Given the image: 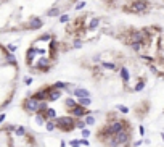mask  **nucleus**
<instances>
[{
    "label": "nucleus",
    "mask_w": 164,
    "mask_h": 147,
    "mask_svg": "<svg viewBox=\"0 0 164 147\" xmlns=\"http://www.w3.org/2000/svg\"><path fill=\"white\" fill-rule=\"evenodd\" d=\"M37 53H39V50L35 49V47H29V49H27V52H26V63H27V66H32V62L35 60Z\"/></svg>",
    "instance_id": "11"
},
{
    "label": "nucleus",
    "mask_w": 164,
    "mask_h": 147,
    "mask_svg": "<svg viewBox=\"0 0 164 147\" xmlns=\"http://www.w3.org/2000/svg\"><path fill=\"white\" fill-rule=\"evenodd\" d=\"M51 39H53V36H51L50 33H47V34H43V36H40V41H43V42H50Z\"/></svg>",
    "instance_id": "37"
},
{
    "label": "nucleus",
    "mask_w": 164,
    "mask_h": 147,
    "mask_svg": "<svg viewBox=\"0 0 164 147\" xmlns=\"http://www.w3.org/2000/svg\"><path fill=\"white\" fill-rule=\"evenodd\" d=\"M55 87V89H58V91H69V84H68V82H65V81H57L55 82V84H51Z\"/></svg>",
    "instance_id": "22"
},
{
    "label": "nucleus",
    "mask_w": 164,
    "mask_h": 147,
    "mask_svg": "<svg viewBox=\"0 0 164 147\" xmlns=\"http://www.w3.org/2000/svg\"><path fill=\"white\" fill-rule=\"evenodd\" d=\"M161 139H163V142H164V133H161Z\"/></svg>",
    "instance_id": "52"
},
{
    "label": "nucleus",
    "mask_w": 164,
    "mask_h": 147,
    "mask_svg": "<svg viewBox=\"0 0 164 147\" xmlns=\"http://www.w3.org/2000/svg\"><path fill=\"white\" fill-rule=\"evenodd\" d=\"M77 104H79V105H82V107H85V108H87V107H89V105L92 104V99H90V97H82V99H77Z\"/></svg>",
    "instance_id": "27"
},
{
    "label": "nucleus",
    "mask_w": 164,
    "mask_h": 147,
    "mask_svg": "<svg viewBox=\"0 0 164 147\" xmlns=\"http://www.w3.org/2000/svg\"><path fill=\"white\" fill-rule=\"evenodd\" d=\"M150 71H151V73H153V74H158V73H161V71H159V68H158V66L154 65V63H153V65H150Z\"/></svg>",
    "instance_id": "41"
},
{
    "label": "nucleus",
    "mask_w": 164,
    "mask_h": 147,
    "mask_svg": "<svg viewBox=\"0 0 164 147\" xmlns=\"http://www.w3.org/2000/svg\"><path fill=\"white\" fill-rule=\"evenodd\" d=\"M138 133H140V136H145V126L143 125H138Z\"/></svg>",
    "instance_id": "46"
},
{
    "label": "nucleus",
    "mask_w": 164,
    "mask_h": 147,
    "mask_svg": "<svg viewBox=\"0 0 164 147\" xmlns=\"http://www.w3.org/2000/svg\"><path fill=\"white\" fill-rule=\"evenodd\" d=\"M145 84H146V82H145V79H140L137 84H135L134 91H135V92H142V91L145 89Z\"/></svg>",
    "instance_id": "29"
},
{
    "label": "nucleus",
    "mask_w": 164,
    "mask_h": 147,
    "mask_svg": "<svg viewBox=\"0 0 164 147\" xmlns=\"http://www.w3.org/2000/svg\"><path fill=\"white\" fill-rule=\"evenodd\" d=\"M55 123H57V129H61L63 133H71L73 129H76V118H73L71 115L58 117Z\"/></svg>",
    "instance_id": "1"
},
{
    "label": "nucleus",
    "mask_w": 164,
    "mask_h": 147,
    "mask_svg": "<svg viewBox=\"0 0 164 147\" xmlns=\"http://www.w3.org/2000/svg\"><path fill=\"white\" fill-rule=\"evenodd\" d=\"M116 110H118L119 113H122V115H127V113L130 112L129 107H127V105H122V104H118V105H116Z\"/></svg>",
    "instance_id": "26"
},
{
    "label": "nucleus",
    "mask_w": 164,
    "mask_h": 147,
    "mask_svg": "<svg viewBox=\"0 0 164 147\" xmlns=\"http://www.w3.org/2000/svg\"><path fill=\"white\" fill-rule=\"evenodd\" d=\"M73 94L76 99H82V97H90V92L85 89V87H74Z\"/></svg>",
    "instance_id": "13"
},
{
    "label": "nucleus",
    "mask_w": 164,
    "mask_h": 147,
    "mask_svg": "<svg viewBox=\"0 0 164 147\" xmlns=\"http://www.w3.org/2000/svg\"><path fill=\"white\" fill-rule=\"evenodd\" d=\"M50 66H51V60L50 58H47V57H42V58H39L37 63L32 66V70H37V71H49L50 70Z\"/></svg>",
    "instance_id": "8"
},
{
    "label": "nucleus",
    "mask_w": 164,
    "mask_h": 147,
    "mask_svg": "<svg viewBox=\"0 0 164 147\" xmlns=\"http://www.w3.org/2000/svg\"><path fill=\"white\" fill-rule=\"evenodd\" d=\"M16 49H18V47L15 45V44H8V45H7V52H10V53H15V52H16Z\"/></svg>",
    "instance_id": "39"
},
{
    "label": "nucleus",
    "mask_w": 164,
    "mask_h": 147,
    "mask_svg": "<svg viewBox=\"0 0 164 147\" xmlns=\"http://www.w3.org/2000/svg\"><path fill=\"white\" fill-rule=\"evenodd\" d=\"M81 146H85V147H89L90 146V142H89V139H81Z\"/></svg>",
    "instance_id": "49"
},
{
    "label": "nucleus",
    "mask_w": 164,
    "mask_h": 147,
    "mask_svg": "<svg viewBox=\"0 0 164 147\" xmlns=\"http://www.w3.org/2000/svg\"><path fill=\"white\" fill-rule=\"evenodd\" d=\"M43 117H45V120L47 121H55L57 120V110L55 108H51V107H49V108L45 110V112H43Z\"/></svg>",
    "instance_id": "14"
},
{
    "label": "nucleus",
    "mask_w": 164,
    "mask_h": 147,
    "mask_svg": "<svg viewBox=\"0 0 164 147\" xmlns=\"http://www.w3.org/2000/svg\"><path fill=\"white\" fill-rule=\"evenodd\" d=\"M60 147H66V141H61V142H60Z\"/></svg>",
    "instance_id": "51"
},
{
    "label": "nucleus",
    "mask_w": 164,
    "mask_h": 147,
    "mask_svg": "<svg viewBox=\"0 0 164 147\" xmlns=\"http://www.w3.org/2000/svg\"><path fill=\"white\" fill-rule=\"evenodd\" d=\"M105 146H106V147H121V146H119V142H118V139H116V136H114V137H111Z\"/></svg>",
    "instance_id": "33"
},
{
    "label": "nucleus",
    "mask_w": 164,
    "mask_h": 147,
    "mask_svg": "<svg viewBox=\"0 0 164 147\" xmlns=\"http://www.w3.org/2000/svg\"><path fill=\"white\" fill-rule=\"evenodd\" d=\"M76 105H77V99H74V97H66V99H65V107H66V110L74 108Z\"/></svg>",
    "instance_id": "20"
},
{
    "label": "nucleus",
    "mask_w": 164,
    "mask_h": 147,
    "mask_svg": "<svg viewBox=\"0 0 164 147\" xmlns=\"http://www.w3.org/2000/svg\"><path fill=\"white\" fill-rule=\"evenodd\" d=\"M116 139H118L119 146H122V147H129L130 141H132V133H130V128H129V129H124V131H121L119 134H116Z\"/></svg>",
    "instance_id": "6"
},
{
    "label": "nucleus",
    "mask_w": 164,
    "mask_h": 147,
    "mask_svg": "<svg viewBox=\"0 0 164 147\" xmlns=\"http://www.w3.org/2000/svg\"><path fill=\"white\" fill-rule=\"evenodd\" d=\"M84 45V42H82V39H79V37H76L74 41H73V47L74 49H81V47Z\"/></svg>",
    "instance_id": "34"
},
{
    "label": "nucleus",
    "mask_w": 164,
    "mask_h": 147,
    "mask_svg": "<svg viewBox=\"0 0 164 147\" xmlns=\"http://www.w3.org/2000/svg\"><path fill=\"white\" fill-rule=\"evenodd\" d=\"M10 104H11V97H10V99H7V100H5V102H3V104H2V105H0V108H2V110H3V108H5V107H8Z\"/></svg>",
    "instance_id": "43"
},
{
    "label": "nucleus",
    "mask_w": 164,
    "mask_h": 147,
    "mask_svg": "<svg viewBox=\"0 0 164 147\" xmlns=\"http://www.w3.org/2000/svg\"><path fill=\"white\" fill-rule=\"evenodd\" d=\"M16 128H18L16 125H8V126L5 128V131H16Z\"/></svg>",
    "instance_id": "47"
},
{
    "label": "nucleus",
    "mask_w": 164,
    "mask_h": 147,
    "mask_svg": "<svg viewBox=\"0 0 164 147\" xmlns=\"http://www.w3.org/2000/svg\"><path fill=\"white\" fill-rule=\"evenodd\" d=\"M5 118H7V113H5V112H0V125L5 121Z\"/></svg>",
    "instance_id": "50"
},
{
    "label": "nucleus",
    "mask_w": 164,
    "mask_h": 147,
    "mask_svg": "<svg viewBox=\"0 0 164 147\" xmlns=\"http://www.w3.org/2000/svg\"><path fill=\"white\" fill-rule=\"evenodd\" d=\"M100 66H101L103 70H110V71H119V70H121L114 62H105V60L100 63Z\"/></svg>",
    "instance_id": "15"
},
{
    "label": "nucleus",
    "mask_w": 164,
    "mask_h": 147,
    "mask_svg": "<svg viewBox=\"0 0 164 147\" xmlns=\"http://www.w3.org/2000/svg\"><path fill=\"white\" fill-rule=\"evenodd\" d=\"M31 97H32L34 100H37V102H47V87L35 91V92L31 95Z\"/></svg>",
    "instance_id": "12"
},
{
    "label": "nucleus",
    "mask_w": 164,
    "mask_h": 147,
    "mask_svg": "<svg viewBox=\"0 0 164 147\" xmlns=\"http://www.w3.org/2000/svg\"><path fill=\"white\" fill-rule=\"evenodd\" d=\"M58 49H60V42L53 37L49 42V50H50V53H58Z\"/></svg>",
    "instance_id": "18"
},
{
    "label": "nucleus",
    "mask_w": 164,
    "mask_h": 147,
    "mask_svg": "<svg viewBox=\"0 0 164 147\" xmlns=\"http://www.w3.org/2000/svg\"><path fill=\"white\" fill-rule=\"evenodd\" d=\"M93 113H95V110H89V108H85V107H82L79 104L76 105L74 108L68 110V115H71L73 118H76V120H84L87 115H93Z\"/></svg>",
    "instance_id": "3"
},
{
    "label": "nucleus",
    "mask_w": 164,
    "mask_h": 147,
    "mask_svg": "<svg viewBox=\"0 0 164 147\" xmlns=\"http://www.w3.org/2000/svg\"><path fill=\"white\" fill-rule=\"evenodd\" d=\"M69 146L71 147H81V139H71Z\"/></svg>",
    "instance_id": "38"
},
{
    "label": "nucleus",
    "mask_w": 164,
    "mask_h": 147,
    "mask_svg": "<svg viewBox=\"0 0 164 147\" xmlns=\"http://www.w3.org/2000/svg\"><path fill=\"white\" fill-rule=\"evenodd\" d=\"M119 76H121L124 84H127V82L130 81V71L127 70L126 66H121V70H119Z\"/></svg>",
    "instance_id": "16"
},
{
    "label": "nucleus",
    "mask_w": 164,
    "mask_h": 147,
    "mask_svg": "<svg viewBox=\"0 0 164 147\" xmlns=\"http://www.w3.org/2000/svg\"><path fill=\"white\" fill-rule=\"evenodd\" d=\"M92 62L93 63H101L103 60H101V53H95L93 57H92Z\"/></svg>",
    "instance_id": "40"
},
{
    "label": "nucleus",
    "mask_w": 164,
    "mask_h": 147,
    "mask_svg": "<svg viewBox=\"0 0 164 147\" xmlns=\"http://www.w3.org/2000/svg\"><path fill=\"white\" fill-rule=\"evenodd\" d=\"M138 55H140V60L150 63V65H153V63L156 62V58H154V57H151V55H145V53H138Z\"/></svg>",
    "instance_id": "23"
},
{
    "label": "nucleus",
    "mask_w": 164,
    "mask_h": 147,
    "mask_svg": "<svg viewBox=\"0 0 164 147\" xmlns=\"http://www.w3.org/2000/svg\"><path fill=\"white\" fill-rule=\"evenodd\" d=\"M45 129L49 131V133H53V131L57 129V123L55 121H47L45 123Z\"/></svg>",
    "instance_id": "31"
},
{
    "label": "nucleus",
    "mask_w": 164,
    "mask_h": 147,
    "mask_svg": "<svg viewBox=\"0 0 164 147\" xmlns=\"http://www.w3.org/2000/svg\"><path fill=\"white\" fill-rule=\"evenodd\" d=\"M24 84H26V86H31V84H32V78H31V76L24 78Z\"/></svg>",
    "instance_id": "48"
},
{
    "label": "nucleus",
    "mask_w": 164,
    "mask_h": 147,
    "mask_svg": "<svg viewBox=\"0 0 164 147\" xmlns=\"http://www.w3.org/2000/svg\"><path fill=\"white\" fill-rule=\"evenodd\" d=\"M39 105H40V102L34 100L31 95H29V97H26L24 100H23V104H21L23 110H24L26 113H29V115H37V112H39Z\"/></svg>",
    "instance_id": "4"
},
{
    "label": "nucleus",
    "mask_w": 164,
    "mask_h": 147,
    "mask_svg": "<svg viewBox=\"0 0 164 147\" xmlns=\"http://www.w3.org/2000/svg\"><path fill=\"white\" fill-rule=\"evenodd\" d=\"M81 133H82V137H84V139H87V137H90V129H89V128H85V129H82V131H81Z\"/></svg>",
    "instance_id": "42"
},
{
    "label": "nucleus",
    "mask_w": 164,
    "mask_h": 147,
    "mask_svg": "<svg viewBox=\"0 0 164 147\" xmlns=\"http://www.w3.org/2000/svg\"><path fill=\"white\" fill-rule=\"evenodd\" d=\"M143 142H145V141H143V139H138V141H135L134 144H132V147H140V146L143 144Z\"/></svg>",
    "instance_id": "45"
},
{
    "label": "nucleus",
    "mask_w": 164,
    "mask_h": 147,
    "mask_svg": "<svg viewBox=\"0 0 164 147\" xmlns=\"http://www.w3.org/2000/svg\"><path fill=\"white\" fill-rule=\"evenodd\" d=\"M116 120H119L118 113H116V112H110V113L106 115V123H111V121H116Z\"/></svg>",
    "instance_id": "32"
},
{
    "label": "nucleus",
    "mask_w": 164,
    "mask_h": 147,
    "mask_svg": "<svg viewBox=\"0 0 164 147\" xmlns=\"http://www.w3.org/2000/svg\"><path fill=\"white\" fill-rule=\"evenodd\" d=\"M5 58H7V63H10V65H13V66H18V62H16L15 53L7 52V49H5Z\"/></svg>",
    "instance_id": "21"
},
{
    "label": "nucleus",
    "mask_w": 164,
    "mask_h": 147,
    "mask_svg": "<svg viewBox=\"0 0 164 147\" xmlns=\"http://www.w3.org/2000/svg\"><path fill=\"white\" fill-rule=\"evenodd\" d=\"M126 11H130V13H146L148 10H150V5H148V2L146 0H134V2L130 3L129 7H126L124 8Z\"/></svg>",
    "instance_id": "2"
},
{
    "label": "nucleus",
    "mask_w": 164,
    "mask_h": 147,
    "mask_svg": "<svg viewBox=\"0 0 164 147\" xmlns=\"http://www.w3.org/2000/svg\"><path fill=\"white\" fill-rule=\"evenodd\" d=\"M100 23H101V19H100V18H92L90 23L87 24V31H95L100 26Z\"/></svg>",
    "instance_id": "19"
},
{
    "label": "nucleus",
    "mask_w": 164,
    "mask_h": 147,
    "mask_svg": "<svg viewBox=\"0 0 164 147\" xmlns=\"http://www.w3.org/2000/svg\"><path fill=\"white\" fill-rule=\"evenodd\" d=\"M84 121H85V125H87V126H93L97 120H95V115H87V117L84 118Z\"/></svg>",
    "instance_id": "30"
},
{
    "label": "nucleus",
    "mask_w": 164,
    "mask_h": 147,
    "mask_svg": "<svg viewBox=\"0 0 164 147\" xmlns=\"http://www.w3.org/2000/svg\"><path fill=\"white\" fill-rule=\"evenodd\" d=\"M42 26H43L42 18H31L29 23L26 24V29H29V31H37V29H40Z\"/></svg>",
    "instance_id": "10"
},
{
    "label": "nucleus",
    "mask_w": 164,
    "mask_h": 147,
    "mask_svg": "<svg viewBox=\"0 0 164 147\" xmlns=\"http://www.w3.org/2000/svg\"><path fill=\"white\" fill-rule=\"evenodd\" d=\"M45 123H47V120H45L43 115H40V113L35 115V125L37 126H45Z\"/></svg>",
    "instance_id": "25"
},
{
    "label": "nucleus",
    "mask_w": 164,
    "mask_h": 147,
    "mask_svg": "<svg viewBox=\"0 0 164 147\" xmlns=\"http://www.w3.org/2000/svg\"><path fill=\"white\" fill-rule=\"evenodd\" d=\"M63 92L58 89H55L53 86H47V102H57L61 99Z\"/></svg>",
    "instance_id": "9"
},
{
    "label": "nucleus",
    "mask_w": 164,
    "mask_h": 147,
    "mask_svg": "<svg viewBox=\"0 0 164 147\" xmlns=\"http://www.w3.org/2000/svg\"><path fill=\"white\" fill-rule=\"evenodd\" d=\"M61 8H51V10H49L47 11V16H50V18H53V16H61Z\"/></svg>",
    "instance_id": "24"
},
{
    "label": "nucleus",
    "mask_w": 164,
    "mask_h": 147,
    "mask_svg": "<svg viewBox=\"0 0 164 147\" xmlns=\"http://www.w3.org/2000/svg\"><path fill=\"white\" fill-rule=\"evenodd\" d=\"M130 42H143V44H146V45H150V41L146 39V36L143 34L142 29L130 31V34H129V44Z\"/></svg>",
    "instance_id": "7"
},
{
    "label": "nucleus",
    "mask_w": 164,
    "mask_h": 147,
    "mask_svg": "<svg viewBox=\"0 0 164 147\" xmlns=\"http://www.w3.org/2000/svg\"><path fill=\"white\" fill-rule=\"evenodd\" d=\"M129 47L132 50H135L137 53H142V50L145 49V47H148V45H146V44H143V42H130Z\"/></svg>",
    "instance_id": "17"
},
{
    "label": "nucleus",
    "mask_w": 164,
    "mask_h": 147,
    "mask_svg": "<svg viewBox=\"0 0 164 147\" xmlns=\"http://www.w3.org/2000/svg\"><path fill=\"white\" fill-rule=\"evenodd\" d=\"M26 133H27V131H26L24 126H18L16 131H15V136H16V137H24Z\"/></svg>",
    "instance_id": "28"
},
{
    "label": "nucleus",
    "mask_w": 164,
    "mask_h": 147,
    "mask_svg": "<svg viewBox=\"0 0 164 147\" xmlns=\"http://www.w3.org/2000/svg\"><path fill=\"white\" fill-rule=\"evenodd\" d=\"M58 19H60V23H61V24H66V23L69 21L71 18H69V15H68V13H63V15H61V16H60Z\"/></svg>",
    "instance_id": "36"
},
{
    "label": "nucleus",
    "mask_w": 164,
    "mask_h": 147,
    "mask_svg": "<svg viewBox=\"0 0 164 147\" xmlns=\"http://www.w3.org/2000/svg\"><path fill=\"white\" fill-rule=\"evenodd\" d=\"M76 128H77V129H85L87 128V125H85V121H84V120H76Z\"/></svg>",
    "instance_id": "35"
},
{
    "label": "nucleus",
    "mask_w": 164,
    "mask_h": 147,
    "mask_svg": "<svg viewBox=\"0 0 164 147\" xmlns=\"http://www.w3.org/2000/svg\"><path fill=\"white\" fill-rule=\"evenodd\" d=\"M108 2H114V0H108Z\"/></svg>",
    "instance_id": "53"
},
{
    "label": "nucleus",
    "mask_w": 164,
    "mask_h": 147,
    "mask_svg": "<svg viewBox=\"0 0 164 147\" xmlns=\"http://www.w3.org/2000/svg\"><path fill=\"white\" fill-rule=\"evenodd\" d=\"M85 7V2H77L76 3V10H82Z\"/></svg>",
    "instance_id": "44"
},
{
    "label": "nucleus",
    "mask_w": 164,
    "mask_h": 147,
    "mask_svg": "<svg viewBox=\"0 0 164 147\" xmlns=\"http://www.w3.org/2000/svg\"><path fill=\"white\" fill-rule=\"evenodd\" d=\"M106 126H108V129H110L114 136H116V134H119L121 131L130 128V125L126 120H122V118H119V120H116V121H111V123H106Z\"/></svg>",
    "instance_id": "5"
}]
</instances>
